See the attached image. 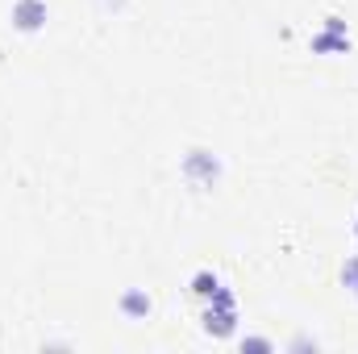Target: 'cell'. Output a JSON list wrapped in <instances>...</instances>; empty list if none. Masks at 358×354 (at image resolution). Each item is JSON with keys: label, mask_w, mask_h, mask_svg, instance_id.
Listing matches in <instances>:
<instances>
[{"label": "cell", "mask_w": 358, "mask_h": 354, "mask_svg": "<svg viewBox=\"0 0 358 354\" xmlns=\"http://www.w3.org/2000/svg\"><path fill=\"white\" fill-rule=\"evenodd\" d=\"M342 279H346V288H358V259H350L342 267Z\"/></svg>", "instance_id": "3957f363"}, {"label": "cell", "mask_w": 358, "mask_h": 354, "mask_svg": "<svg viewBox=\"0 0 358 354\" xmlns=\"http://www.w3.org/2000/svg\"><path fill=\"white\" fill-rule=\"evenodd\" d=\"M42 21H46V0H17L13 4V25L17 29L34 34V29H42Z\"/></svg>", "instance_id": "6da1fadb"}, {"label": "cell", "mask_w": 358, "mask_h": 354, "mask_svg": "<svg viewBox=\"0 0 358 354\" xmlns=\"http://www.w3.org/2000/svg\"><path fill=\"white\" fill-rule=\"evenodd\" d=\"M355 238H358V221H355Z\"/></svg>", "instance_id": "277c9868"}, {"label": "cell", "mask_w": 358, "mask_h": 354, "mask_svg": "<svg viewBox=\"0 0 358 354\" xmlns=\"http://www.w3.org/2000/svg\"><path fill=\"white\" fill-rule=\"evenodd\" d=\"M121 304H125V313H150V300H146L142 292H129Z\"/></svg>", "instance_id": "7a4b0ae2"}]
</instances>
